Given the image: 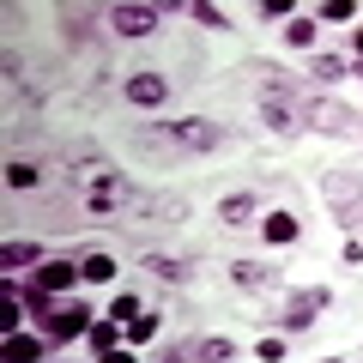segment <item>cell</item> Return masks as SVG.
I'll use <instances>...</instances> for the list:
<instances>
[{"label":"cell","instance_id":"1","mask_svg":"<svg viewBox=\"0 0 363 363\" xmlns=\"http://www.w3.org/2000/svg\"><path fill=\"white\" fill-rule=\"evenodd\" d=\"M152 25H157L152 6H116V30H121V37H145Z\"/></svg>","mask_w":363,"mask_h":363},{"label":"cell","instance_id":"2","mask_svg":"<svg viewBox=\"0 0 363 363\" xmlns=\"http://www.w3.org/2000/svg\"><path fill=\"white\" fill-rule=\"evenodd\" d=\"M164 79H157V73H140V79H128V97H133V104H145V109H152V104H164Z\"/></svg>","mask_w":363,"mask_h":363},{"label":"cell","instance_id":"3","mask_svg":"<svg viewBox=\"0 0 363 363\" xmlns=\"http://www.w3.org/2000/svg\"><path fill=\"white\" fill-rule=\"evenodd\" d=\"M169 133H176L182 145H200V152H206V145H218V128H206V121H176Z\"/></svg>","mask_w":363,"mask_h":363},{"label":"cell","instance_id":"4","mask_svg":"<svg viewBox=\"0 0 363 363\" xmlns=\"http://www.w3.org/2000/svg\"><path fill=\"white\" fill-rule=\"evenodd\" d=\"M73 272H85V267H73V260H49V267L37 272V285L43 291H67V285H73Z\"/></svg>","mask_w":363,"mask_h":363},{"label":"cell","instance_id":"5","mask_svg":"<svg viewBox=\"0 0 363 363\" xmlns=\"http://www.w3.org/2000/svg\"><path fill=\"white\" fill-rule=\"evenodd\" d=\"M85 315H91V309H79V303H73V309H55V315H49V333H61V339L85 333Z\"/></svg>","mask_w":363,"mask_h":363},{"label":"cell","instance_id":"6","mask_svg":"<svg viewBox=\"0 0 363 363\" xmlns=\"http://www.w3.org/2000/svg\"><path fill=\"white\" fill-rule=\"evenodd\" d=\"M37 351H43L37 339H18V333L6 339V363H37Z\"/></svg>","mask_w":363,"mask_h":363},{"label":"cell","instance_id":"7","mask_svg":"<svg viewBox=\"0 0 363 363\" xmlns=\"http://www.w3.org/2000/svg\"><path fill=\"white\" fill-rule=\"evenodd\" d=\"M291 236H297V218L272 212V218H267V242H291Z\"/></svg>","mask_w":363,"mask_h":363},{"label":"cell","instance_id":"8","mask_svg":"<svg viewBox=\"0 0 363 363\" xmlns=\"http://www.w3.org/2000/svg\"><path fill=\"white\" fill-rule=\"evenodd\" d=\"M109 321H140V297H128V291H121V297L109 303Z\"/></svg>","mask_w":363,"mask_h":363},{"label":"cell","instance_id":"9","mask_svg":"<svg viewBox=\"0 0 363 363\" xmlns=\"http://www.w3.org/2000/svg\"><path fill=\"white\" fill-rule=\"evenodd\" d=\"M116 333H121V321H97V327H91V345H97V357L116 345Z\"/></svg>","mask_w":363,"mask_h":363},{"label":"cell","instance_id":"10","mask_svg":"<svg viewBox=\"0 0 363 363\" xmlns=\"http://www.w3.org/2000/svg\"><path fill=\"white\" fill-rule=\"evenodd\" d=\"M85 279H97V285L116 279V260H109V255H91V260H85Z\"/></svg>","mask_w":363,"mask_h":363},{"label":"cell","instance_id":"11","mask_svg":"<svg viewBox=\"0 0 363 363\" xmlns=\"http://www.w3.org/2000/svg\"><path fill=\"white\" fill-rule=\"evenodd\" d=\"M248 212H255V200H242V194H236V200H224V224H242Z\"/></svg>","mask_w":363,"mask_h":363},{"label":"cell","instance_id":"12","mask_svg":"<svg viewBox=\"0 0 363 363\" xmlns=\"http://www.w3.org/2000/svg\"><path fill=\"white\" fill-rule=\"evenodd\" d=\"M30 260H37L30 242H6V267H30Z\"/></svg>","mask_w":363,"mask_h":363},{"label":"cell","instance_id":"13","mask_svg":"<svg viewBox=\"0 0 363 363\" xmlns=\"http://www.w3.org/2000/svg\"><path fill=\"white\" fill-rule=\"evenodd\" d=\"M6 182H13V188H30V182H37V169H30V164H6Z\"/></svg>","mask_w":363,"mask_h":363},{"label":"cell","instance_id":"14","mask_svg":"<svg viewBox=\"0 0 363 363\" xmlns=\"http://www.w3.org/2000/svg\"><path fill=\"white\" fill-rule=\"evenodd\" d=\"M157 333V315H140V321H128V339H152Z\"/></svg>","mask_w":363,"mask_h":363},{"label":"cell","instance_id":"15","mask_svg":"<svg viewBox=\"0 0 363 363\" xmlns=\"http://www.w3.org/2000/svg\"><path fill=\"white\" fill-rule=\"evenodd\" d=\"M291 43H315V18H297L291 25Z\"/></svg>","mask_w":363,"mask_h":363},{"label":"cell","instance_id":"16","mask_svg":"<svg viewBox=\"0 0 363 363\" xmlns=\"http://www.w3.org/2000/svg\"><path fill=\"white\" fill-rule=\"evenodd\" d=\"M97 363H133V351H104Z\"/></svg>","mask_w":363,"mask_h":363},{"label":"cell","instance_id":"17","mask_svg":"<svg viewBox=\"0 0 363 363\" xmlns=\"http://www.w3.org/2000/svg\"><path fill=\"white\" fill-rule=\"evenodd\" d=\"M357 55H363V30H357Z\"/></svg>","mask_w":363,"mask_h":363}]
</instances>
